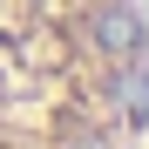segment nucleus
Listing matches in <instances>:
<instances>
[{
    "instance_id": "nucleus-1",
    "label": "nucleus",
    "mask_w": 149,
    "mask_h": 149,
    "mask_svg": "<svg viewBox=\"0 0 149 149\" xmlns=\"http://www.w3.org/2000/svg\"><path fill=\"white\" fill-rule=\"evenodd\" d=\"M0 149H149V0H0Z\"/></svg>"
}]
</instances>
